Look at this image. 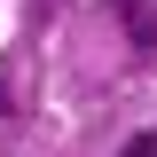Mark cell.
<instances>
[{"label":"cell","mask_w":157,"mask_h":157,"mask_svg":"<svg viewBox=\"0 0 157 157\" xmlns=\"http://www.w3.org/2000/svg\"><path fill=\"white\" fill-rule=\"evenodd\" d=\"M118 16H126V39L134 47H157V8L149 0H118Z\"/></svg>","instance_id":"1"},{"label":"cell","mask_w":157,"mask_h":157,"mask_svg":"<svg viewBox=\"0 0 157 157\" xmlns=\"http://www.w3.org/2000/svg\"><path fill=\"white\" fill-rule=\"evenodd\" d=\"M118 157H157V134H134V141H126Z\"/></svg>","instance_id":"2"}]
</instances>
